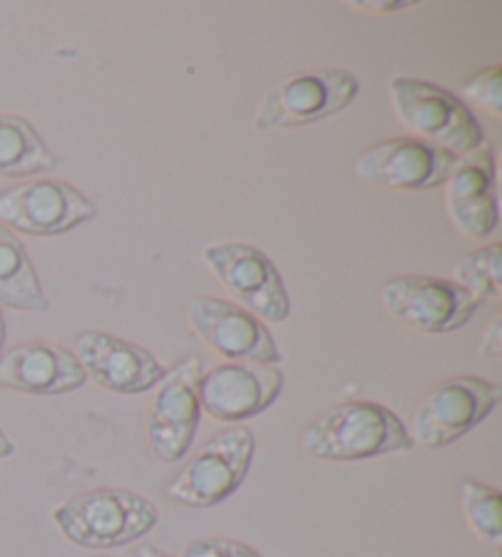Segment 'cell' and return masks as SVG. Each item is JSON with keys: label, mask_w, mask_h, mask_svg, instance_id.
<instances>
[{"label": "cell", "mask_w": 502, "mask_h": 557, "mask_svg": "<svg viewBox=\"0 0 502 557\" xmlns=\"http://www.w3.org/2000/svg\"><path fill=\"white\" fill-rule=\"evenodd\" d=\"M181 557H263L255 547L230 541V537H199L191 541Z\"/></svg>", "instance_id": "7402d4cb"}, {"label": "cell", "mask_w": 502, "mask_h": 557, "mask_svg": "<svg viewBox=\"0 0 502 557\" xmlns=\"http://www.w3.org/2000/svg\"><path fill=\"white\" fill-rule=\"evenodd\" d=\"M463 518L478 541L500 550L502 545V496L495 486H488L476 479H466L459 486Z\"/></svg>", "instance_id": "d6986e66"}, {"label": "cell", "mask_w": 502, "mask_h": 557, "mask_svg": "<svg viewBox=\"0 0 502 557\" xmlns=\"http://www.w3.org/2000/svg\"><path fill=\"white\" fill-rule=\"evenodd\" d=\"M443 185H447L449 219L461 236L488 238L495 232L500 211L490 146L459 160Z\"/></svg>", "instance_id": "2e32d148"}, {"label": "cell", "mask_w": 502, "mask_h": 557, "mask_svg": "<svg viewBox=\"0 0 502 557\" xmlns=\"http://www.w3.org/2000/svg\"><path fill=\"white\" fill-rule=\"evenodd\" d=\"M255 455V435L250 428L236 425L216 432L199 453L164 486L172 502L189 508H211L224 504L246 482Z\"/></svg>", "instance_id": "277c9868"}, {"label": "cell", "mask_w": 502, "mask_h": 557, "mask_svg": "<svg viewBox=\"0 0 502 557\" xmlns=\"http://www.w3.org/2000/svg\"><path fill=\"white\" fill-rule=\"evenodd\" d=\"M302 447L309 457L326 462H363L407 453L414 442L390 408L373 400H351L318 416L302 432Z\"/></svg>", "instance_id": "6da1fadb"}, {"label": "cell", "mask_w": 502, "mask_h": 557, "mask_svg": "<svg viewBox=\"0 0 502 557\" xmlns=\"http://www.w3.org/2000/svg\"><path fill=\"white\" fill-rule=\"evenodd\" d=\"M285 388V373L265 363L224 361L199 379V403L221 422H243L265 412Z\"/></svg>", "instance_id": "7c38bea8"}, {"label": "cell", "mask_w": 502, "mask_h": 557, "mask_svg": "<svg viewBox=\"0 0 502 557\" xmlns=\"http://www.w3.org/2000/svg\"><path fill=\"white\" fill-rule=\"evenodd\" d=\"M459 158L412 136L390 138L355 158V175L380 189L424 191L447 182Z\"/></svg>", "instance_id": "4fadbf2b"}, {"label": "cell", "mask_w": 502, "mask_h": 557, "mask_svg": "<svg viewBox=\"0 0 502 557\" xmlns=\"http://www.w3.org/2000/svg\"><path fill=\"white\" fill-rule=\"evenodd\" d=\"M355 8H368V11H404L414 5L412 0H398V3H353Z\"/></svg>", "instance_id": "cb8c5ba5"}, {"label": "cell", "mask_w": 502, "mask_h": 557, "mask_svg": "<svg viewBox=\"0 0 502 557\" xmlns=\"http://www.w3.org/2000/svg\"><path fill=\"white\" fill-rule=\"evenodd\" d=\"M93 216V201L64 180H37L0 191V224L13 234L60 236Z\"/></svg>", "instance_id": "30bf717a"}, {"label": "cell", "mask_w": 502, "mask_h": 557, "mask_svg": "<svg viewBox=\"0 0 502 557\" xmlns=\"http://www.w3.org/2000/svg\"><path fill=\"white\" fill-rule=\"evenodd\" d=\"M57 168V158L30 121L0 113V177H33Z\"/></svg>", "instance_id": "ac0fdd59"}, {"label": "cell", "mask_w": 502, "mask_h": 557, "mask_svg": "<svg viewBox=\"0 0 502 557\" xmlns=\"http://www.w3.org/2000/svg\"><path fill=\"white\" fill-rule=\"evenodd\" d=\"M74 357L79 359L86 376L121 396L150 391L167 373L148 349L103 332L79 334L74 342Z\"/></svg>", "instance_id": "5bb4252c"}, {"label": "cell", "mask_w": 502, "mask_h": 557, "mask_svg": "<svg viewBox=\"0 0 502 557\" xmlns=\"http://www.w3.org/2000/svg\"><path fill=\"white\" fill-rule=\"evenodd\" d=\"M380 300L392 320L419 334H451L470 322L480 300L453 281L400 275L382 285Z\"/></svg>", "instance_id": "52a82bcc"}, {"label": "cell", "mask_w": 502, "mask_h": 557, "mask_svg": "<svg viewBox=\"0 0 502 557\" xmlns=\"http://www.w3.org/2000/svg\"><path fill=\"white\" fill-rule=\"evenodd\" d=\"M201 373H204V361L194 354V357L181 359L158 383L148 410V440L160 462H181L194 445L201 420Z\"/></svg>", "instance_id": "ba28073f"}, {"label": "cell", "mask_w": 502, "mask_h": 557, "mask_svg": "<svg viewBox=\"0 0 502 557\" xmlns=\"http://www.w3.org/2000/svg\"><path fill=\"white\" fill-rule=\"evenodd\" d=\"M500 403V388L478 376H453L434 386L414 410L410 437L427 449H441L478 428Z\"/></svg>", "instance_id": "8992f818"}, {"label": "cell", "mask_w": 502, "mask_h": 557, "mask_svg": "<svg viewBox=\"0 0 502 557\" xmlns=\"http://www.w3.org/2000/svg\"><path fill=\"white\" fill-rule=\"evenodd\" d=\"M135 555H138V557H172V555L162 553V550H158V547H152V545L138 547V553H135Z\"/></svg>", "instance_id": "484cf974"}, {"label": "cell", "mask_w": 502, "mask_h": 557, "mask_svg": "<svg viewBox=\"0 0 502 557\" xmlns=\"http://www.w3.org/2000/svg\"><path fill=\"white\" fill-rule=\"evenodd\" d=\"M204 261L238 305L263 322H285L292 305L283 275L267 253L250 244H216L204 248Z\"/></svg>", "instance_id": "9c48e42d"}, {"label": "cell", "mask_w": 502, "mask_h": 557, "mask_svg": "<svg viewBox=\"0 0 502 557\" xmlns=\"http://www.w3.org/2000/svg\"><path fill=\"white\" fill-rule=\"evenodd\" d=\"M390 101L398 121L414 133L412 138L431 148L463 160L488 146L486 133L468 106L437 84L398 76L390 82Z\"/></svg>", "instance_id": "3957f363"}, {"label": "cell", "mask_w": 502, "mask_h": 557, "mask_svg": "<svg viewBox=\"0 0 502 557\" xmlns=\"http://www.w3.org/2000/svg\"><path fill=\"white\" fill-rule=\"evenodd\" d=\"M0 302L21 312H47L50 300L35 265L11 228L0 224Z\"/></svg>", "instance_id": "e0dca14e"}, {"label": "cell", "mask_w": 502, "mask_h": 557, "mask_svg": "<svg viewBox=\"0 0 502 557\" xmlns=\"http://www.w3.org/2000/svg\"><path fill=\"white\" fill-rule=\"evenodd\" d=\"M359 96V79L346 70L294 72L277 82L260 101L258 131H292L336 116Z\"/></svg>", "instance_id": "5b68a950"}, {"label": "cell", "mask_w": 502, "mask_h": 557, "mask_svg": "<svg viewBox=\"0 0 502 557\" xmlns=\"http://www.w3.org/2000/svg\"><path fill=\"white\" fill-rule=\"evenodd\" d=\"M54 523L66 541L105 550L140 541L160 521V511L150 498L128 488H91L54 508Z\"/></svg>", "instance_id": "7a4b0ae2"}, {"label": "cell", "mask_w": 502, "mask_h": 557, "mask_svg": "<svg viewBox=\"0 0 502 557\" xmlns=\"http://www.w3.org/2000/svg\"><path fill=\"white\" fill-rule=\"evenodd\" d=\"M459 99H468L470 103L480 106V109L490 111L492 116L502 113V70L500 66H486L463 82Z\"/></svg>", "instance_id": "44dd1931"}, {"label": "cell", "mask_w": 502, "mask_h": 557, "mask_svg": "<svg viewBox=\"0 0 502 557\" xmlns=\"http://www.w3.org/2000/svg\"><path fill=\"white\" fill-rule=\"evenodd\" d=\"M74 351L52 342H25L0 354V388L30 396H62L86 383Z\"/></svg>", "instance_id": "9a60e30c"}, {"label": "cell", "mask_w": 502, "mask_h": 557, "mask_svg": "<svg viewBox=\"0 0 502 557\" xmlns=\"http://www.w3.org/2000/svg\"><path fill=\"white\" fill-rule=\"evenodd\" d=\"M187 317L199 337L228 361L277 367L283 359L267 324L236 302L201 295L189 300Z\"/></svg>", "instance_id": "8fae6325"}, {"label": "cell", "mask_w": 502, "mask_h": 557, "mask_svg": "<svg viewBox=\"0 0 502 557\" xmlns=\"http://www.w3.org/2000/svg\"><path fill=\"white\" fill-rule=\"evenodd\" d=\"M453 283L478 300H500L502 295V246L490 244L470 251L453 265Z\"/></svg>", "instance_id": "ffe728a7"}, {"label": "cell", "mask_w": 502, "mask_h": 557, "mask_svg": "<svg viewBox=\"0 0 502 557\" xmlns=\"http://www.w3.org/2000/svg\"><path fill=\"white\" fill-rule=\"evenodd\" d=\"M3 344H5V320H3V312H0V354H3Z\"/></svg>", "instance_id": "4316f807"}, {"label": "cell", "mask_w": 502, "mask_h": 557, "mask_svg": "<svg viewBox=\"0 0 502 557\" xmlns=\"http://www.w3.org/2000/svg\"><path fill=\"white\" fill-rule=\"evenodd\" d=\"M13 453H15V445L11 442V437L5 435L3 430H0V459H8V457H13Z\"/></svg>", "instance_id": "d4e9b609"}, {"label": "cell", "mask_w": 502, "mask_h": 557, "mask_svg": "<svg viewBox=\"0 0 502 557\" xmlns=\"http://www.w3.org/2000/svg\"><path fill=\"white\" fill-rule=\"evenodd\" d=\"M478 351H480V357H486V359H500L502 357V320H500V317H495V320L488 324V330L480 339Z\"/></svg>", "instance_id": "603a6c76"}]
</instances>
